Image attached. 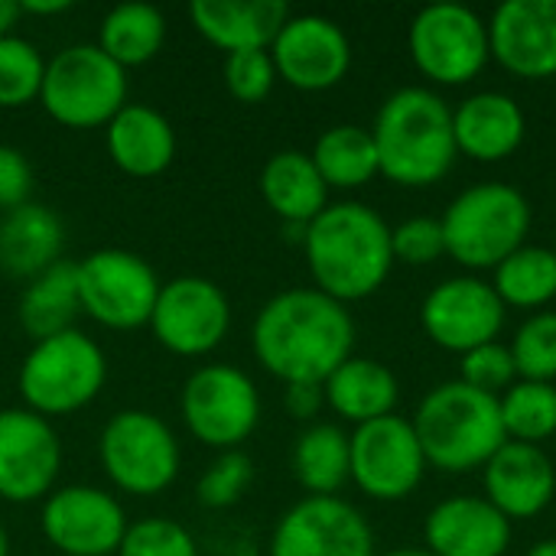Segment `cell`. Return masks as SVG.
I'll return each instance as SVG.
<instances>
[{"mask_svg":"<svg viewBox=\"0 0 556 556\" xmlns=\"http://www.w3.org/2000/svg\"><path fill=\"white\" fill-rule=\"evenodd\" d=\"M254 358L283 384H326L355 355V319L345 303L316 287L270 296L251 326Z\"/></svg>","mask_w":556,"mask_h":556,"instance_id":"cell-1","label":"cell"},{"mask_svg":"<svg viewBox=\"0 0 556 556\" xmlns=\"http://www.w3.org/2000/svg\"><path fill=\"white\" fill-rule=\"evenodd\" d=\"M303 254L316 290L349 306L388 283L394 270L391 225L365 202H329L306 225Z\"/></svg>","mask_w":556,"mask_h":556,"instance_id":"cell-2","label":"cell"},{"mask_svg":"<svg viewBox=\"0 0 556 556\" xmlns=\"http://www.w3.org/2000/svg\"><path fill=\"white\" fill-rule=\"evenodd\" d=\"M368 130L375 137L381 176L404 189H430L443 182L459 156L453 108L430 85H404L391 91Z\"/></svg>","mask_w":556,"mask_h":556,"instance_id":"cell-3","label":"cell"},{"mask_svg":"<svg viewBox=\"0 0 556 556\" xmlns=\"http://www.w3.org/2000/svg\"><path fill=\"white\" fill-rule=\"evenodd\" d=\"M410 424L427 466L446 476L482 472L489 459L508 443L498 397L482 394L459 378L430 388L420 397Z\"/></svg>","mask_w":556,"mask_h":556,"instance_id":"cell-4","label":"cell"},{"mask_svg":"<svg viewBox=\"0 0 556 556\" xmlns=\"http://www.w3.org/2000/svg\"><path fill=\"white\" fill-rule=\"evenodd\" d=\"M440 225L446 257L466 274H485L528 244L534 208L528 195L508 182H476L446 205Z\"/></svg>","mask_w":556,"mask_h":556,"instance_id":"cell-5","label":"cell"},{"mask_svg":"<svg viewBox=\"0 0 556 556\" xmlns=\"http://www.w3.org/2000/svg\"><path fill=\"white\" fill-rule=\"evenodd\" d=\"M108 381V355L104 349L78 332H59L33 342L20 365V397L23 407L39 417H68L85 410Z\"/></svg>","mask_w":556,"mask_h":556,"instance_id":"cell-6","label":"cell"},{"mask_svg":"<svg viewBox=\"0 0 556 556\" xmlns=\"http://www.w3.org/2000/svg\"><path fill=\"white\" fill-rule=\"evenodd\" d=\"M39 104L62 127H108L127 104V72L98 42L65 46L46 62Z\"/></svg>","mask_w":556,"mask_h":556,"instance_id":"cell-7","label":"cell"},{"mask_svg":"<svg viewBox=\"0 0 556 556\" xmlns=\"http://www.w3.org/2000/svg\"><path fill=\"white\" fill-rule=\"evenodd\" d=\"M407 49L430 85L463 88L492 62L489 20L466 3H430L410 20Z\"/></svg>","mask_w":556,"mask_h":556,"instance_id":"cell-8","label":"cell"},{"mask_svg":"<svg viewBox=\"0 0 556 556\" xmlns=\"http://www.w3.org/2000/svg\"><path fill=\"white\" fill-rule=\"evenodd\" d=\"M101 466L124 495L150 498L166 492L179 476V440L166 420L150 410L114 414L98 440Z\"/></svg>","mask_w":556,"mask_h":556,"instance_id":"cell-9","label":"cell"},{"mask_svg":"<svg viewBox=\"0 0 556 556\" xmlns=\"http://www.w3.org/2000/svg\"><path fill=\"white\" fill-rule=\"evenodd\" d=\"M75 277L81 313L91 316L98 326L114 332L150 326L163 283L140 254L124 248L91 251L75 264Z\"/></svg>","mask_w":556,"mask_h":556,"instance_id":"cell-10","label":"cell"},{"mask_svg":"<svg viewBox=\"0 0 556 556\" xmlns=\"http://www.w3.org/2000/svg\"><path fill=\"white\" fill-rule=\"evenodd\" d=\"M182 420L186 430L208 450L228 453L261 424V394L248 371L235 365H202L182 384Z\"/></svg>","mask_w":556,"mask_h":556,"instance_id":"cell-11","label":"cell"},{"mask_svg":"<svg viewBox=\"0 0 556 556\" xmlns=\"http://www.w3.org/2000/svg\"><path fill=\"white\" fill-rule=\"evenodd\" d=\"M349 446L352 482L371 502L391 505L410 498L430 469L414 424L397 414L355 427L349 433Z\"/></svg>","mask_w":556,"mask_h":556,"instance_id":"cell-12","label":"cell"},{"mask_svg":"<svg viewBox=\"0 0 556 556\" xmlns=\"http://www.w3.org/2000/svg\"><path fill=\"white\" fill-rule=\"evenodd\" d=\"M508 309L492 280L479 274H456L440 280L420 303V326L427 339L453 355H466L502 339Z\"/></svg>","mask_w":556,"mask_h":556,"instance_id":"cell-13","label":"cell"},{"mask_svg":"<svg viewBox=\"0 0 556 556\" xmlns=\"http://www.w3.org/2000/svg\"><path fill=\"white\" fill-rule=\"evenodd\" d=\"M150 329L166 352L202 358L225 342L231 329V303L208 277H176L160 287Z\"/></svg>","mask_w":556,"mask_h":556,"instance_id":"cell-14","label":"cell"},{"mask_svg":"<svg viewBox=\"0 0 556 556\" xmlns=\"http://www.w3.org/2000/svg\"><path fill=\"white\" fill-rule=\"evenodd\" d=\"M270 556H378L368 518L339 495H306L270 534Z\"/></svg>","mask_w":556,"mask_h":556,"instance_id":"cell-15","label":"cell"},{"mask_svg":"<svg viewBox=\"0 0 556 556\" xmlns=\"http://www.w3.org/2000/svg\"><path fill=\"white\" fill-rule=\"evenodd\" d=\"M124 505L98 485L52 489L42 502L39 528L59 556H111L127 534Z\"/></svg>","mask_w":556,"mask_h":556,"instance_id":"cell-16","label":"cell"},{"mask_svg":"<svg viewBox=\"0 0 556 556\" xmlns=\"http://www.w3.org/2000/svg\"><path fill=\"white\" fill-rule=\"evenodd\" d=\"M62 472V443L52 420L26 410H0V498L10 505L46 502Z\"/></svg>","mask_w":556,"mask_h":556,"instance_id":"cell-17","label":"cell"},{"mask_svg":"<svg viewBox=\"0 0 556 556\" xmlns=\"http://www.w3.org/2000/svg\"><path fill=\"white\" fill-rule=\"evenodd\" d=\"M277 78L296 91H329L352 68V42L345 29L319 13H300L280 26L270 42Z\"/></svg>","mask_w":556,"mask_h":556,"instance_id":"cell-18","label":"cell"},{"mask_svg":"<svg viewBox=\"0 0 556 556\" xmlns=\"http://www.w3.org/2000/svg\"><path fill=\"white\" fill-rule=\"evenodd\" d=\"M492 62L521 81L556 78V0H505L489 16Z\"/></svg>","mask_w":556,"mask_h":556,"instance_id":"cell-19","label":"cell"},{"mask_svg":"<svg viewBox=\"0 0 556 556\" xmlns=\"http://www.w3.org/2000/svg\"><path fill=\"white\" fill-rule=\"evenodd\" d=\"M511 521L485 495H450L424 518V551L433 556H505Z\"/></svg>","mask_w":556,"mask_h":556,"instance_id":"cell-20","label":"cell"},{"mask_svg":"<svg viewBox=\"0 0 556 556\" xmlns=\"http://www.w3.org/2000/svg\"><path fill=\"white\" fill-rule=\"evenodd\" d=\"M485 498L515 525L544 515L556 498L554 459L541 446L505 443L482 469Z\"/></svg>","mask_w":556,"mask_h":556,"instance_id":"cell-21","label":"cell"},{"mask_svg":"<svg viewBox=\"0 0 556 556\" xmlns=\"http://www.w3.org/2000/svg\"><path fill=\"white\" fill-rule=\"evenodd\" d=\"M453 134L459 156L476 163H502L521 150L528 137V117L518 98L489 88L463 98L453 108Z\"/></svg>","mask_w":556,"mask_h":556,"instance_id":"cell-22","label":"cell"},{"mask_svg":"<svg viewBox=\"0 0 556 556\" xmlns=\"http://www.w3.org/2000/svg\"><path fill=\"white\" fill-rule=\"evenodd\" d=\"M192 26L222 52L270 49L280 26L290 20L283 0H195L189 7Z\"/></svg>","mask_w":556,"mask_h":556,"instance_id":"cell-23","label":"cell"},{"mask_svg":"<svg viewBox=\"0 0 556 556\" xmlns=\"http://www.w3.org/2000/svg\"><path fill=\"white\" fill-rule=\"evenodd\" d=\"M108 134V153L114 166L127 176L150 179L169 169L176 156V130L173 124L150 104H124L111 124Z\"/></svg>","mask_w":556,"mask_h":556,"instance_id":"cell-24","label":"cell"},{"mask_svg":"<svg viewBox=\"0 0 556 556\" xmlns=\"http://www.w3.org/2000/svg\"><path fill=\"white\" fill-rule=\"evenodd\" d=\"M323 394H326V407L339 420L362 427V424L394 414L401 384H397V375L384 362L352 355L326 378Z\"/></svg>","mask_w":556,"mask_h":556,"instance_id":"cell-25","label":"cell"},{"mask_svg":"<svg viewBox=\"0 0 556 556\" xmlns=\"http://www.w3.org/2000/svg\"><path fill=\"white\" fill-rule=\"evenodd\" d=\"M65 228L59 215L39 202H26L0 218V267L10 277H39L62 261Z\"/></svg>","mask_w":556,"mask_h":556,"instance_id":"cell-26","label":"cell"},{"mask_svg":"<svg viewBox=\"0 0 556 556\" xmlns=\"http://www.w3.org/2000/svg\"><path fill=\"white\" fill-rule=\"evenodd\" d=\"M261 195L283 225H309L329 205V186L303 150H280L264 163Z\"/></svg>","mask_w":556,"mask_h":556,"instance_id":"cell-27","label":"cell"},{"mask_svg":"<svg viewBox=\"0 0 556 556\" xmlns=\"http://www.w3.org/2000/svg\"><path fill=\"white\" fill-rule=\"evenodd\" d=\"M81 313L78 277L72 261H55L49 270L33 277L20 296V326L39 342L75 329L72 319Z\"/></svg>","mask_w":556,"mask_h":556,"instance_id":"cell-28","label":"cell"},{"mask_svg":"<svg viewBox=\"0 0 556 556\" xmlns=\"http://www.w3.org/2000/svg\"><path fill=\"white\" fill-rule=\"evenodd\" d=\"M293 476L309 495H339L352 482V446L339 424H309L293 446Z\"/></svg>","mask_w":556,"mask_h":556,"instance_id":"cell-29","label":"cell"},{"mask_svg":"<svg viewBox=\"0 0 556 556\" xmlns=\"http://www.w3.org/2000/svg\"><path fill=\"white\" fill-rule=\"evenodd\" d=\"M309 156L329 189L349 192V189H362L375 176H381L375 137L368 127H358V124H336V127L323 130L316 137Z\"/></svg>","mask_w":556,"mask_h":556,"instance_id":"cell-30","label":"cell"},{"mask_svg":"<svg viewBox=\"0 0 556 556\" xmlns=\"http://www.w3.org/2000/svg\"><path fill=\"white\" fill-rule=\"evenodd\" d=\"M166 39V16L150 3H117L98 29V46L124 72L156 59Z\"/></svg>","mask_w":556,"mask_h":556,"instance_id":"cell-31","label":"cell"},{"mask_svg":"<svg viewBox=\"0 0 556 556\" xmlns=\"http://www.w3.org/2000/svg\"><path fill=\"white\" fill-rule=\"evenodd\" d=\"M492 287L505 309L541 313L556 300V254L544 244H525L492 270Z\"/></svg>","mask_w":556,"mask_h":556,"instance_id":"cell-32","label":"cell"},{"mask_svg":"<svg viewBox=\"0 0 556 556\" xmlns=\"http://www.w3.org/2000/svg\"><path fill=\"white\" fill-rule=\"evenodd\" d=\"M498 414L511 443L541 446L556 433V384L518 378L498 397Z\"/></svg>","mask_w":556,"mask_h":556,"instance_id":"cell-33","label":"cell"},{"mask_svg":"<svg viewBox=\"0 0 556 556\" xmlns=\"http://www.w3.org/2000/svg\"><path fill=\"white\" fill-rule=\"evenodd\" d=\"M518 378L556 384V309L531 313L508 342Z\"/></svg>","mask_w":556,"mask_h":556,"instance_id":"cell-34","label":"cell"},{"mask_svg":"<svg viewBox=\"0 0 556 556\" xmlns=\"http://www.w3.org/2000/svg\"><path fill=\"white\" fill-rule=\"evenodd\" d=\"M46 75V59L39 49L23 36H3L0 39V108H23L29 101H39Z\"/></svg>","mask_w":556,"mask_h":556,"instance_id":"cell-35","label":"cell"},{"mask_svg":"<svg viewBox=\"0 0 556 556\" xmlns=\"http://www.w3.org/2000/svg\"><path fill=\"white\" fill-rule=\"evenodd\" d=\"M254 482V463L241 453V450H228L218 453V459L202 472L199 485H195V498L202 508L222 511L231 508L244 498V492Z\"/></svg>","mask_w":556,"mask_h":556,"instance_id":"cell-36","label":"cell"},{"mask_svg":"<svg viewBox=\"0 0 556 556\" xmlns=\"http://www.w3.org/2000/svg\"><path fill=\"white\" fill-rule=\"evenodd\" d=\"M117 556H199V544L173 518H143L127 525Z\"/></svg>","mask_w":556,"mask_h":556,"instance_id":"cell-37","label":"cell"},{"mask_svg":"<svg viewBox=\"0 0 556 556\" xmlns=\"http://www.w3.org/2000/svg\"><path fill=\"white\" fill-rule=\"evenodd\" d=\"M459 381L476 388V391H482V394L502 397L518 381V368H515L511 349L498 339V342H489L482 349L466 352L463 362H459Z\"/></svg>","mask_w":556,"mask_h":556,"instance_id":"cell-38","label":"cell"},{"mask_svg":"<svg viewBox=\"0 0 556 556\" xmlns=\"http://www.w3.org/2000/svg\"><path fill=\"white\" fill-rule=\"evenodd\" d=\"M222 78H225V88L238 101H244V104L264 101L277 85V68H274L270 49H244V52L225 55Z\"/></svg>","mask_w":556,"mask_h":556,"instance_id":"cell-39","label":"cell"},{"mask_svg":"<svg viewBox=\"0 0 556 556\" xmlns=\"http://www.w3.org/2000/svg\"><path fill=\"white\" fill-rule=\"evenodd\" d=\"M391 248H394V264H407V267L437 264L440 257H446V238L440 218L430 215L404 218L401 225L391 228Z\"/></svg>","mask_w":556,"mask_h":556,"instance_id":"cell-40","label":"cell"},{"mask_svg":"<svg viewBox=\"0 0 556 556\" xmlns=\"http://www.w3.org/2000/svg\"><path fill=\"white\" fill-rule=\"evenodd\" d=\"M33 192V169L23 150L0 143V208L13 212L29 202Z\"/></svg>","mask_w":556,"mask_h":556,"instance_id":"cell-41","label":"cell"},{"mask_svg":"<svg viewBox=\"0 0 556 556\" xmlns=\"http://www.w3.org/2000/svg\"><path fill=\"white\" fill-rule=\"evenodd\" d=\"M283 407H287V414H290L293 420L313 424V420L319 417V410L326 407L323 384H287Z\"/></svg>","mask_w":556,"mask_h":556,"instance_id":"cell-42","label":"cell"},{"mask_svg":"<svg viewBox=\"0 0 556 556\" xmlns=\"http://www.w3.org/2000/svg\"><path fill=\"white\" fill-rule=\"evenodd\" d=\"M65 10H72L68 0H23L20 3V13H26V16H55Z\"/></svg>","mask_w":556,"mask_h":556,"instance_id":"cell-43","label":"cell"},{"mask_svg":"<svg viewBox=\"0 0 556 556\" xmlns=\"http://www.w3.org/2000/svg\"><path fill=\"white\" fill-rule=\"evenodd\" d=\"M20 16H23V13H20V3H13V0H0V39L13 33V26H16V20H20Z\"/></svg>","mask_w":556,"mask_h":556,"instance_id":"cell-44","label":"cell"},{"mask_svg":"<svg viewBox=\"0 0 556 556\" xmlns=\"http://www.w3.org/2000/svg\"><path fill=\"white\" fill-rule=\"evenodd\" d=\"M525 556H556V538L554 541H538Z\"/></svg>","mask_w":556,"mask_h":556,"instance_id":"cell-45","label":"cell"},{"mask_svg":"<svg viewBox=\"0 0 556 556\" xmlns=\"http://www.w3.org/2000/svg\"><path fill=\"white\" fill-rule=\"evenodd\" d=\"M378 556H433V554H427L424 547H401V551H388V554H378Z\"/></svg>","mask_w":556,"mask_h":556,"instance_id":"cell-46","label":"cell"},{"mask_svg":"<svg viewBox=\"0 0 556 556\" xmlns=\"http://www.w3.org/2000/svg\"><path fill=\"white\" fill-rule=\"evenodd\" d=\"M0 556H10V538H7V528L0 525Z\"/></svg>","mask_w":556,"mask_h":556,"instance_id":"cell-47","label":"cell"},{"mask_svg":"<svg viewBox=\"0 0 556 556\" xmlns=\"http://www.w3.org/2000/svg\"><path fill=\"white\" fill-rule=\"evenodd\" d=\"M551 248H554V254H556V238H554V244H551Z\"/></svg>","mask_w":556,"mask_h":556,"instance_id":"cell-48","label":"cell"}]
</instances>
